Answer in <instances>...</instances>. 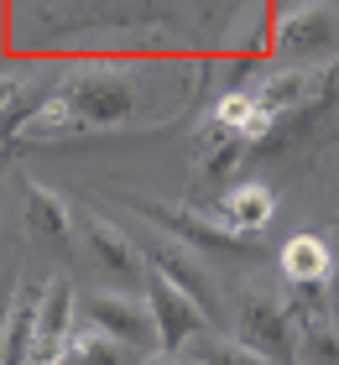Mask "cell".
Segmentation results:
<instances>
[{"label": "cell", "instance_id": "cell-1", "mask_svg": "<svg viewBox=\"0 0 339 365\" xmlns=\"http://www.w3.org/2000/svg\"><path fill=\"white\" fill-rule=\"evenodd\" d=\"M63 99L74 105L84 130H105V125H126L136 110V84L115 68H74L63 78Z\"/></svg>", "mask_w": 339, "mask_h": 365}, {"label": "cell", "instance_id": "cell-2", "mask_svg": "<svg viewBox=\"0 0 339 365\" xmlns=\"http://www.w3.org/2000/svg\"><path fill=\"white\" fill-rule=\"evenodd\" d=\"M121 204L136 209L141 220H151L157 230H167L173 240L198 245V251H230V256L251 251V240L235 235V230H225L214 214H198V209H167V204H157V198H146V193H121Z\"/></svg>", "mask_w": 339, "mask_h": 365}, {"label": "cell", "instance_id": "cell-3", "mask_svg": "<svg viewBox=\"0 0 339 365\" xmlns=\"http://www.w3.org/2000/svg\"><path fill=\"white\" fill-rule=\"evenodd\" d=\"M241 339L251 344V350H261L271 355L277 365H293L298 360V313L293 303H282V297H246V308H241Z\"/></svg>", "mask_w": 339, "mask_h": 365}, {"label": "cell", "instance_id": "cell-4", "mask_svg": "<svg viewBox=\"0 0 339 365\" xmlns=\"http://www.w3.org/2000/svg\"><path fill=\"white\" fill-rule=\"evenodd\" d=\"M84 313H89V324L99 329V334L131 344L136 355L157 350V319H151V308L141 303V297H131V292H89Z\"/></svg>", "mask_w": 339, "mask_h": 365}, {"label": "cell", "instance_id": "cell-5", "mask_svg": "<svg viewBox=\"0 0 339 365\" xmlns=\"http://www.w3.org/2000/svg\"><path fill=\"white\" fill-rule=\"evenodd\" d=\"M146 308H151V319H157V350L162 355H178L203 329V308L183 287H173L162 272H146Z\"/></svg>", "mask_w": 339, "mask_h": 365}, {"label": "cell", "instance_id": "cell-6", "mask_svg": "<svg viewBox=\"0 0 339 365\" xmlns=\"http://www.w3.org/2000/svg\"><path fill=\"white\" fill-rule=\"evenodd\" d=\"M271 31H277V37H271V42H277V53L303 63V58H313V53H329L339 26H334L329 0H298L293 11L277 16V26H271Z\"/></svg>", "mask_w": 339, "mask_h": 365}, {"label": "cell", "instance_id": "cell-7", "mask_svg": "<svg viewBox=\"0 0 339 365\" xmlns=\"http://www.w3.org/2000/svg\"><path fill=\"white\" fill-rule=\"evenodd\" d=\"M251 94H256L266 110L287 115V110L318 105V99H329V105H334L339 84H334V68H303V63H298V68H277V73H266Z\"/></svg>", "mask_w": 339, "mask_h": 365}, {"label": "cell", "instance_id": "cell-8", "mask_svg": "<svg viewBox=\"0 0 339 365\" xmlns=\"http://www.w3.org/2000/svg\"><path fill=\"white\" fill-rule=\"evenodd\" d=\"M74 225L84 230L89 256L99 261L105 277H115V282H136V277H141V245H136L126 230H115L110 220H99V214H79Z\"/></svg>", "mask_w": 339, "mask_h": 365}, {"label": "cell", "instance_id": "cell-9", "mask_svg": "<svg viewBox=\"0 0 339 365\" xmlns=\"http://www.w3.org/2000/svg\"><path fill=\"white\" fill-rule=\"evenodd\" d=\"M141 261H151V272H162L173 287H183L193 297V303L203 308V313H214V303H219V292H214V282H209V272L198 267L193 256H183L178 245H162V240H151V235H141Z\"/></svg>", "mask_w": 339, "mask_h": 365}, {"label": "cell", "instance_id": "cell-10", "mask_svg": "<svg viewBox=\"0 0 339 365\" xmlns=\"http://www.w3.org/2000/svg\"><path fill=\"white\" fill-rule=\"evenodd\" d=\"M26 230L37 240H53L58 251H68L74 245V209L63 204V193H53L42 178H26Z\"/></svg>", "mask_w": 339, "mask_h": 365}, {"label": "cell", "instance_id": "cell-11", "mask_svg": "<svg viewBox=\"0 0 339 365\" xmlns=\"http://www.w3.org/2000/svg\"><path fill=\"white\" fill-rule=\"evenodd\" d=\"M271 214H277V193H271L266 182H241V188H230L225 198H219V225L235 230V235L266 230Z\"/></svg>", "mask_w": 339, "mask_h": 365}, {"label": "cell", "instance_id": "cell-12", "mask_svg": "<svg viewBox=\"0 0 339 365\" xmlns=\"http://www.w3.org/2000/svg\"><path fill=\"white\" fill-rule=\"evenodd\" d=\"M63 360H74V365H141V355H136L131 344L99 334L94 324H74V329H68Z\"/></svg>", "mask_w": 339, "mask_h": 365}, {"label": "cell", "instance_id": "cell-13", "mask_svg": "<svg viewBox=\"0 0 339 365\" xmlns=\"http://www.w3.org/2000/svg\"><path fill=\"white\" fill-rule=\"evenodd\" d=\"M37 287H16L11 319H6V350H0V365H26L31 355V334H37Z\"/></svg>", "mask_w": 339, "mask_h": 365}, {"label": "cell", "instance_id": "cell-14", "mask_svg": "<svg viewBox=\"0 0 339 365\" xmlns=\"http://www.w3.org/2000/svg\"><path fill=\"white\" fill-rule=\"evenodd\" d=\"M329 272H334V256L318 235H293L282 245V277L287 282H329Z\"/></svg>", "mask_w": 339, "mask_h": 365}, {"label": "cell", "instance_id": "cell-15", "mask_svg": "<svg viewBox=\"0 0 339 365\" xmlns=\"http://www.w3.org/2000/svg\"><path fill=\"white\" fill-rule=\"evenodd\" d=\"M298 360L303 365H339V329H334V319L298 324Z\"/></svg>", "mask_w": 339, "mask_h": 365}, {"label": "cell", "instance_id": "cell-16", "mask_svg": "<svg viewBox=\"0 0 339 365\" xmlns=\"http://www.w3.org/2000/svg\"><path fill=\"white\" fill-rule=\"evenodd\" d=\"M193 344V365H277L271 355L251 350V344H230V339H188Z\"/></svg>", "mask_w": 339, "mask_h": 365}, {"label": "cell", "instance_id": "cell-17", "mask_svg": "<svg viewBox=\"0 0 339 365\" xmlns=\"http://www.w3.org/2000/svg\"><path fill=\"white\" fill-rule=\"evenodd\" d=\"M246 152H251V146H246L241 136L203 141V162H198V173H203V178H225V173H235V168L246 162Z\"/></svg>", "mask_w": 339, "mask_h": 365}, {"label": "cell", "instance_id": "cell-18", "mask_svg": "<svg viewBox=\"0 0 339 365\" xmlns=\"http://www.w3.org/2000/svg\"><path fill=\"white\" fill-rule=\"evenodd\" d=\"M251 105H256V94H251V89H230L225 99H214V120L235 130V125H241L246 115H251Z\"/></svg>", "mask_w": 339, "mask_h": 365}, {"label": "cell", "instance_id": "cell-19", "mask_svg": "<svg viewBox=\"0 0 339 365\" xmlns=\"http://www.w3.org/2000/svg\"><path fill=\"white\" fill-rule=\"evenodd\" d=\"M16 99H21V78H16V73H0V115H6Z\"/></svg>", "mask_w": 339, "mask_h": 365}, {"label": "cell", "instance_id": "cell-20", "mask_svg": "<svg viewBox=\"0 0 339 365\" xmlns=\"http://www.w3.org/2000/svg\"><path fill=\"white\" fill-rule=\"evenodd\" d=\"M11 303H16V287L0 292V350H6V319H11Z\"/></svg>", "mask_w": 339, "mask_h": 365}, {"label": "cell", "instance_id": "cell-21", "mask_svg": "<svg viewBox=\"0 0 339 365\" xmlns=\"http://www.w3.org/2000/svg\"><path fill=\"white\" fill-rule=\"evenodd\" d=\"M141 365H183L178 355H157V360H141Z\"/></svg>", "mask_w": 339, "mask_h": 365}, {"label": "cell", "instance_id": "cell-22", "mask_svg": "<svg viewBox=\"0 0 339 365\" xmlns=\"http://www.w3.org/2000/svg\"><path fill=\"white\" fill-rule=\"evenodd\" d=\"M293 365H303V360H293Z\"/></svg>", "mask_w": 339, "mask_h": 365}]
</instances>
